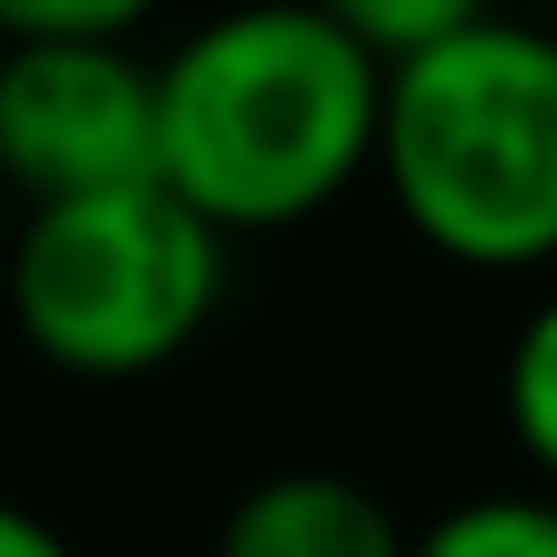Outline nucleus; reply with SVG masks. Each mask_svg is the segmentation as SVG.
<instances>
[{
    "mask_svg": "<svg viewBox=\"0 0 557 557\" xmlns=\"http://www.w3.org/2000/svg\"><path fill=\"white\" fill-rule=\"evenodd\" d=\"M157 174V61L113 35H26L0 52V191L70 200Z\"/></svg>",
    "mask_w": 557,
    "mask_h": 557,
    "instance_id": "nucleus-4",
    "label": "nucleus"
},
{
    "mask_svg": "<svg viewBox=\"0 0 557 557\" xmlns=\"http://www.w3.org/2000/svg\"><path fill=\"white\" fill-rule=\"evenodd\" d=\"M496 400H505V435H513V453L531 461V479L557 487V287L513 322Z\"/></svg>",
    "mask_w": 557,
    "mask_h": 557,
    "instance_id": "nucleus-7",
    "label": "nucleus"
},
{
    "mask_svg": "<svg viewBox=\"0 0 557 557\" xmlns=\"http://www.w3.org/2000/svg\"><path fill=\"white\" fill-rule=\"evenodd\" d=\"M339 35H357L374 61H400V52H418V44H435V35H453V26H470L479 9H496V0H313Z\"/></svg>",
    "mask_w": 557,
    "mask_h": 557,
    "instance_id": "nucleus-8",
    "label": "nucleus"
},
{
    "mask_svg": "<svg viewBox=\"0 0 557 557\" xmlns=\"http://www.w3.org/2000/svg\"><path fill=\"white\" fill-rule=\"evenodd\" d=\"M0 52H9V35H0Z\"/></svg>",
    "mask_w": 557,
    "mask_h": 557,
    "instance_id": "nucleus-11",
    "label": "nucleus"
},
{
    "mask_svg": "<svg viewBox=\"0 0 557 557\" xmlns=\"http://www.w3.org/2000/svg\"><path fill=\"white\" fill-rule=\"evenodd\" d=\"M548 26H557V17H548Z\"/></svg>",
    "mask_w": 557,
    "mask_h": 557,
    "instance_id": "nucleus-13",
    "label": "nucleus"
},
{
    "mask_svg": "<svg viewBox=\"0 0 557 557\" xmlns=\"http://www.w3.org/2000/svg\"><path fill=\"white\" fill-rule=\"evenodd\" d=\"M0 557H78V540H70L61 522H44L35 505L0 496Z\"/></svg>",
    "mask_w": 557,
    "mask_h": 557,
    "instance_id": "nucleus-10",
    "label": "nucleus"
},
{
    "mask_svg": "<svg viewBox=\"0 0 557 557\" xmlns=\"http://www.w3.org/2000/svg\"><path fill=\"white\" fill-rule=\"evenodd\" d=\"M0 235H9V226H0Z\"/></svg>",
    "mask_w": 557,
    "mask_h": 557,
    "instance_id": "nucleus-12",
    "label": "nucleus"
},
{
    "mask_svg": "<svg viewBox=\"0 0 557 557\" xmlns=\"http://www.w3.org/2000/svg\"><path fill=\"white\" fill-rule=\"evenodd\" d=\"M209 557H409V522L348 470H261L209 531Z\"/></svg>",
    "mask_w": 557,
    "mask_h": 557,
    "instance_id": "nucleus-5",
    "label": "nucleus"
},
{
    "mask_svg": "<svg viewBox=\"0 0 557 557\" xmlns=\"http://www.w3.org/2000/svg\"><path fill=\"white\" fill-rule=\"evenodd\" d=\"M374 174L400 226L479 278L557 261V26L479 9L383 61Z\"/></svg>",
    "mask_w": 557,
    "mask_h": 557,
    "instance_id": "nucleus-2",
    "label": "nucleus"
},
{
    "mask_svg": "<svg viewBox=\"0 0 557 557\" xmlns=\"http://www.w3.org/2000/svg\"><path fill=\"white\" fill-rule=\"evenodd\" d=\"M235 235L157 174L26 200L0 235V313L17 348L70 383H139L174 366L226 305Z\"/></svg>",
    "mask_w": 557,
    "mask_h": 557,
    "instance_id": "nucleus-3",
    "label": "nucleus"
},
{
    "mask_svg": "<svg viewBox=\"0 0 557 557\" xmlns=\"http://www.w3.org/2000/svg\"><path fill=\"white\" fill-rule=\"evenodd\" d=\"M383 61L313 0H235L157 61V183L218 235H278L374 174Z\"/></svg>",
    "mask_w": 557,
    "mask_h": 557,
    "instance_id": "nucleus-1",
    "label": "nucleus"
},
{
    "mask_svg": "<svg viewBox=\"0 0 557 557\" xmlns=\"http://www.w3.org/2000/svg\"><path fill=\"white\" fill-rule=\"evenodd\" d=\"M409 557H557V487H487L409 531Z\"/></svg>",
    "mask_w": 557,
    "mask_h": 557,
    "instance_id": "nucleus-6",
    "label": "nucleus"
},
{
    "mask_svg": "<svg viewBox=\"0 0 557 557\" xmlns=\"http://www.w3.org/2000/svg\"><path fill=\"white\" fill-rule=\"evenodd\" d=\"M165 0H0V35L26 44V35H113L131 44Z\"/></svg>",
    "mask_w": 557,
    "mask_h": 557,
    "instance_id": "nucleus-9",
    "label": "nucleus"
}]
</instances>
